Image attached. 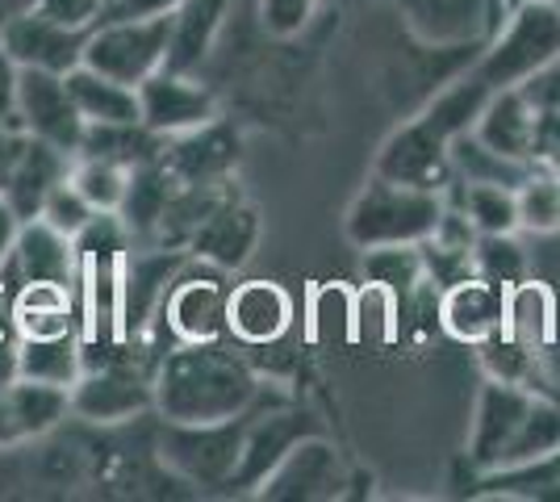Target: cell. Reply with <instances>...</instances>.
Segmentation results:
<instances>
[{"label": "cell", "mask_w": 560, "mask_h": 502, "mask_svg": "<svg viewBox=\"0 0 560 502\" xmlns=\"http://www.w3.org/2000/svg\"><path fill=\"white\" fill-rule=\"evenodd\" d=\"M406 30L435 50H481L498 22L506 17L502 0H394Z\"/></svg>", "instance_id": "9c48e42d"}, {"label": "cell", "mask_w": 560, "mask_h": 502, "mask_svg": "<svg viewBox=\"0 0 560 502\" xmlns=\"http://www.w3.org/2000/svg\"><path fill=\"white\" fill-rule=\"evenodd\" d=\"M427 277L419 243H389V247H364V281L397 289L401 297Z\"/></svg>", "instance_id": "60d3db41"}, {"label": "cell", "mask_w": 560, "mask_h": 502, "mask_svg": "<svg viewBox=\"0 0 560 502\" xmlns=\"http://www.w3.org/2000/svg\"><path fill=\"white\" fill-rule=\"evenodd\" d=\"M440 331L468 348L498 335L502 331V285L486 281L481 272L444 285L440 289Z\"/></svg>", "instance_id": "44dd1931"}, {"label": "cell", "mask_w": 560, "mask_h": 502, "mask_svg": "<svg viewBox=\"0 0 560 502\" xmlns=\"http://www.w3.org/2000/svg\"><path fill=\"white\" fill-rule=\"evenodd\" d=\"M502 4H506V9H511V4H527V0H502Z\"/></svg>", "instance_id": "11a10c76"}, {"label": "cell", "mask_w": 560, "mask_h": 502, "mask_svg": "<svg viewBox=\"0 0 560 502\" xmlns=\"http://www.w3.org/2000/svg\"><path fill=\"white\" fill-rule=\"evenodd\" d=\"M314 419L298 410L293 402H272V407H256L247 415V428H243V448H238V465H234V478L226 490H252L268 478V469L277 465L280 456L289 453L298 440L314 435Z\"/></svg>", "instance_id": "4fadbf2b"}, {"label": "cell", "mask_w": 560, "mask_h": 502, "mask_svg": "<svg viewBox=\"0 0 560 502\" xmlns=\"http://www.w3.org/2000/svg\"><path fill=\"white\" fill-rule=\"evenodd\" d=\"M226 293L231 281L226 272H218L210 264L192 260L167 285L160 314L151 323V331L142 335V343L167 352L172 343H213V339H226Z\"/></svg>", "instance_id": "5b68a950"}, {"label": "cell", "mask_w": 560, "mask_h": 502, "mask_svg": "<svg viewBox=\"0 0 560 502\" xmlns=\"http://www.w3.org/2000/svg\"><path fill=\"white\" fill-rule=\"evenodd\" d=\"M13 318H18V339H55V335H75L80 327V306H75V285L59 281H30L13 293Z\"/></svg>", "instance_id": "4316f807"}, {"label": "cell", "mask_w": 560, "mask_h": 502, "mask_svg": "<svg viewBox=\"0 0 560 502\" xmlns=\"http://www.w3.org/2000/svg\"><path fill=\"white\" fill-rule=\"evenodd\" d=\"M447 155H452V176L465 180V185H506V189H518V180L527 176L523 160H511L502 151H493L490 143H481L472 130L456 135L447 143Z\"/></svg>", "instance_id": "e575fe53"}, {"label": "cell", "mask_w": 560, "mask_h": 502, "mask_svg": "<svg viewBox=\"0 0 560 502\" xmlns=\"http://www.w3.org/2000/svg\"><path fill=\"white\" fill-rule=\"evenodd\" d=\"M164 143L167 139L147 130L142 121H96V126H84V143L75 155H105L126 167H139L147 160H160Z\"/></svg>", "instance_id": "d6a6232c"}, {"label": "cell", "mask_w": 560, "mask_h": 502, "mask_svg": "<svg viewBox=\"0 0 560 502\" xmlns=\"http://www.w3.org/2000/svg\"><path fill=\"white\" fill-rule=\"evenodd\" d=\"M532 402H536L532 389L486 377L481 394H477V407H472V423H468V465L477 474L502 465V456L511 448L518 423L527 419Z\"/></svg>", "instance_id": "e0dca14e"}, {"label": "cell", "mask_w": 560, "mask_h": 502, "mask_svg": "<svg viewBox=\"0 0 560 502\" xmlns=\"http://www.w3.org/2000/svg\"><path fill=\"white\" fill-rule=\"evenodd\" d=\"M68 93L80 109L84 126L96 121H142L139 118V89L121 84L114 75H101L93 68H71L68 72Z\"/></svg>", "instance_id": "f1b7e54d"}, {"label": "cell", "mask_w": 560, "mask_h": 502, "mask_svg": "<svg viewBox=\"0 0 560 502\" xmlns=\"http://www.w3.org/2000/svg\"><path fill=\"white\" fill-rule=\"evenodd\" d=\"M472 260H477V272L493 281V285H511V281H523L532 272V260L518 243V231L514 235H477V247H472Z\"/></svg>", "instance_id": "b9f144b4"}, {"label": "cell", "mask_w": 560, "mask_h": 502, "mask_svg": "<svg viewBox=\"0 0 560 502\" xmlns=\"http://www.w3.org/2000/svg\"><path fill=\"white\" fill-rule=\"evenodd\" d=\"M18 9H25V0H0V30H4V22H9Z\"/></svg>", "instance_id": "db71d44e"}, {"label": "cell", "mask_w": 560, "mask_h": 502, "mask_svg": "<svg viewBox=\"0 0 560 502\" xmlns=\"http://www.w3.org/2000/svg\"><path fill=\"white\" fill-rule=\"evenodd\" d=\"M293 323H298V297L280 281L247 277L226 293V339H234L247 352L277 348L293 331Z\"/></svg>", "instance_id": "7c38bea8"}, {"label": "cell", "mask_w": 560, "mask_h": 502, "mask_svg": "<svg viewBox=\"0 0 560 502\" xmlns=\"http://www.w3.org/2000/svg\"><path fill=\"white\" fill-rule=\"evenodd\" d=\"M185 0H105V17H172Z\"/></svg>", "instance_id": "7dc6e473"}, {"label": "cell", "mask_w": 560, "mask_h": 502, "mask_svg": "<svg viewBox=\"0 0 560 502\" xmlns=\"http://www.w3.org/2000/svg\"><path fill=\"white\" fill-rule=\"evenodd\" d=\"M557 9H560V0H557Z\"/></svg>", "instance_id": "9f6ffc18"}, {"label": "cell", "mask_w": 560, "mask_h": 502, "mask_svg": "<svg viewBox=\"0 0 560 502\" xmlns=\"http://www.w3.org/2000/svg\"><path fill=\"white\" fill-rule=\"evenodd\" d=\"M18 377H22V357H18V335H13V339H0V389Z\"/></svg>", "instance_id": "f907efd6"}, {"label": "cell", "mask_w": 560, "mask_h": 502, "mask_svg": "<svg viewBox=\"0 0 560 502\" xmlns=\"http://www.w3.org/2000/svg\"><path fill=\"white\" fill-rule=\"evenodd\" d=\"M176 185H180V180L167 172L164 160H147V164L130 167L126 201H121V210H117V218H121L126 231H130V243H155Z\"/></svg>", "instance_id": "83f0119b"}, {"label": "cell", "mask_w": 560, "mask_h": 502, "mask_svg": "<svg viewBox=\"0 0 560 502\" xmlns=\"http://www.w3.org/2000/svg\"><path fill=\"white\" fill-rule=\"evenodd\" d=\"M518 235H557L560 231V172L552 164H532L514 189Z\"/></svg>", "instance_id": "74e56055"}, {"label": "cell", "mask_w": 560, "mask_h": 502, "mask_svg": "<svg viewBox=\"0 0 560 502\" xmlns=\"http://www.w3.org/2000/svg\"><path fill=\"white\" fill-rule=\"evenodd\" d=\"M560 55V9L557 0H527V4H511L506 17L498 22L486 47L477 50L472 72L498 89H514L527 84L539 68H548Z\"/></svg>", "instance_id": "7a4b0ae2"}, {"label": "cell", "mask_w": 560, "mask_h": 502, "mask_svg": "<svg viewBox=\"0 0 560 502\" xmlns=\"http://www.w3.org/2000/svg\"><path fill=\"white\" fill-rule=\"evenodd\" d=\"M18 130L75 155L84 143V118L68 93V75L18 68Z\"/></svg>", "instance_id": "30bf717a"}, {"label": "cell", "mask_w": 560, "mask_h": 502, "mask_svg": "<svg viewBox=\"0 0 560 502\" xmlns=\"http://www.w3.org/2000/svg\"><path fill=\"white\" fill-rule=\"evenodd\" d=\"M155 415L164 423H226L256 407L289 402L252 369V360L231 352L222 339L213 343H172L155 360Z\"/></svg>", "instance_id": "6da1fadb"}, {"label": "cell", "mask_w": 560, "mask_h": 502, "mask_svg": "<svg viewBox=\"0 0 560 502\" xmlns=\"http://www.w3.org/2000/svg\"><path fill=\"white\" fill-rule=\"evenodd\" d=\"M348 465L335 453V444L323 440V431L298 440L289 453L268 469V478L256 486V499L268 502H327L348 494Z\"/></svg>", "instance_id": "ba28073f"}, {"label": "cell", "mask_w": 560, "mask_h": 502, "mask_svg": "<svg viewBox=\"0 0 560 502\" xmlns=\"http://www.w3.org/2000/svg\"><path fill=\"white\" fill-rule=\"evenodd\" d=\"M18 357H22V377L47 385H71L84 373L80 357V335H55V339H18Z\"/></svg>", "instance_id": "8d00e7d4"}, {"label": "cell", "mask_w": 560, "mask_h": 502, "mask_svg": "<svg viewBox=\"0 0 560 502\" xmlns=\"http://www.w3.org/2000/svg\"><path fill=\"white\" fill-rule=\"evenodd\" d=\"M493 89L481 80L477 72H465L460 80H452V84H444L440 93L427 101V109H422L419 118L440 135V139H456V135H465V130H472L477 126V118H481V109L490 105Z\"/></svg>", "instance_id": "4dcf8cb0"}, {"label": "cell", "mask_w": 560, "mask_h": 502, "mask_svg": "<svg viewBox=\"0 0 560 502\" xmlns=\"http://www.w3.org/2000/svg\"><path fill=\"white\" fill-rule=\"evenodd\" d=\"M477 360H481V373L493 377V382L523 385V389H532V394H552V389H548V377H544V352L518 343V339H511L506 331L481 339V343H477Z\"/></svg>", "instance_id": "836d02e7"}, {"label": "cell", "mask_w": 560, "mask_h": 502, "mask_svg": "<svg viewBox=\"0 0 560 502\" xmlns=\"http://www.w3.org/2000/svg\"><path fill=\"white\" fill-rule=\"evenodd\" d=\"M0 126L18 130V63L0 50Z\"/></svg>", "instance_id": "c3c4849f"}, {"label": "cell", "mask_w": 560, "mask_h": 502, "mask_svg": "<svg viewBox=\"0 0 560 502\" xmlns=\"http://www.w3.org/2000/svg\"><path fill=\"white\" fill-rule=\"evenodd\" d=\"M172 17H101L84 43V68L139 89L147 75L167 68Z\"/></svg>", "instance_id": "8992f818"}, {"label": "cell", "mask_w": 560, "mask_h": 502, "mask_svg": "<svg viewBox=\"0 0 560 502\" xmlns=\"http://www.w3.org/2000/svg\"><path fill=\"white\" fill-rule=\"evenodd\" d=\"M523 93L536 101L539 114H560V55L523 84Z\"/></svg>", "instance_id": "bcb514c9"}, {"label": "cell", "mask_w": 560, "mask_h": 502, "mask_svg": "<svg viewBox=\"0 0 560 502\" xmlns=\"http://www.w3.org/2000/svg\"><path fill=\"white\" fill-rule=\"evenodd\" d=\"M25 218L9 206V197L0 192V264L9 260V252H13V243H18V231H22Z\"/></svg>", "instance_id": "681fc988"}, {"label": "cell", "mask_w": 560, "mask_h": 502, "mask_svg": "<svg viewBox=\"0 0 560 502\" xmlns=\"http://www.w3.org/2000/svg\"><path fill=\"white\" fill-rule=\"evenodd\" d=\"M135 343H121L114 357L96 369H84L80 382L71 385V419H84L96 428H114L126 419H139L147 410H155V360L160 352H139Z\"/></svg>", "instance_id": "277c9868"}, {"label": "cell", "mask_w": 560, "mask_h": 502, "mask_svg": "<svg viewBox=\"0 0 560 502\" xmlns=\"http://www.w3.org/2000/svg\"><path fill=\"white\" fill-rule=\"evenodd\" d=\"M25 4L71 30H93L105 17V0H25Z\"/></svg>", "instance_id": "f6af8a7d"}, {"label": "cell", "mask_w": 560, "mask_h": 502, "mask_svg": "<svg viewBox=\"0 0 560 502\" xmlns=\"http://www.w3.org/2000/svg\"><path fill=\"white\" fill-rule=\"evenodd\" d=\"M351 343L355 348H397L401 343V293L381 281L355 285L351 306Z\"/></svg>", "instance_id": "1f68e13d"}, {"label": "cell", "mask_w": 560, "mask_h": 502, "mask_svg": "<svg viewBox=\"0 0 560 502\" xmlns=\"http://www.w3.org/2000/svg\"><path fill=\"white\" fill-rule=\"evenodd\" d=\"M376 176L397 180V185H415L427 192H444L456 176H452V155H447V139H440L422 118L401 121L394 135L376 151Z\"/></svg>", "instance_id": "5bb4252c"}, {"label": "cell", "mask_w": 560, "mask_h": 502, "mask_svg": "<svg viewBox=\"0 0 560 502\" xmlns=\"http://www.w3.org/2000/svg\"><path fill=\"white\" fill-rule=\"evenodd\" d=\"M164 167L180 185H210V180H231L238 164V139L222 121L213 118L201 130H188L164 143Z\"/></svg>", "instance_id": "7402d4cb"}, {"label": "cell", "mask_w": 560, "mask_h": 502, "mask_svg": "<svg viewBox=\"0 0 560 502\" xmlns=\"http://www.w3.org/2000/svg\"><path fill=\"white\" fill-rule=\"evenodd\" d=\"M93 214H96V210L84 201V197H80V192H75V185H71V180H59V185L50 189L47 201H43V210H38V218H47L50 226H59V231H63V235H71V240H75V235H80V231L93 222Z\"/></svg>", "instance_id": "7bdbcfd3"}, {"label": "cell", "mask_w": 560, "mask_h": 502, "mask_svg": "<svg viewBox=\"0 0 560 502\" xmlns=\"http://www.w3.org/2000/svg\"><path fill=\"white\" fill-rule=\"evenodd\" d=\"M351 306L355 289L343 281L310 285L302 306V335L310 348H351Z\"/></svg>", "instance_id": "f546056e"}, {"label": "cell", "mask_w": 560, "mask_h": 502, "mask_svg": "<svg viewBox=\"0 0 560 502\" xmlns=\"http://www.w3.org/2000/svg\"><path fill=\"white\" fill-rule=\"evenodd\" d=\"M13 293H18V289L0 277V339H13V335H18V318H13Z\"/></svg>", "instance_id": "f5cc1de1"}, {"label": "cell", "mask_w": 560, "mask_h": 502, "mask_svg": "<svg viewBox=\"0 0 560 502\" xmlns=\"http://www.w3.org/2000/svg\"><path fill=\"white\" fill-rule=\"evenodd\" d=\"M256 243H259V210L247 197L231 192V197L197 226V235L188 240V256L231 277V272H238L243 264L252 260Z\"/></svg>", "instance_id": "d6986e66"}, {"label": "cell", "mask_w": 560, "mask_h": 502, "mask_svg": "<svg viewBox=\"0 0 560 502\" xmlns=\"http://www.w3.org/2000/svg\"><path fill=\"white\" fill-rule=\"evenodd\" d=\"M447 206H460L477 235H514L518 231V201L506 185H465L452 180L444 189Z\"/></svg>", "instance_id": "d590c367"}, {"label": "cell", "mask_w": 560, "mask_h": 502, "mask_svg": "<svg viewBox=\"0 0 560 502\" xmlns=\"http://www.w3.org/2000/svg\"><path fill=\"white\" fill-rule=\"evenodd\" d=\"M84 43H89V30H71V25L50 22L30 4L18 9L0 30V50L18 68H38V72L59 75H68L71 68L84 63Z\"/></svg>", "instance_id": "9a60e30c"}, {"label": "cell", "mask_w": 560, "mask_h": 502, "mask_svg": "<svg viewBox=\"0 0 560 502\" xmlns=\"http://www.w3.org/2000/svg\"><path fill=\"white\" fill-rule=\"evenodd\" d=\"M68 180L96 214H117L121 201H126L130 167L117 164V160H105V155H71Z\"/></svg>", "instance_id": "f35d334b"}, {"label": "cell", "mask_w": 560, "mask_h": 502, "mask_svg": "<svg viewBox=\"0 0 560 502\" xmlns=\"http://www.w3.org/2000/svg\"><path fill=\"white\" fill-rule=\"evenodd\" d=\"M80 272V256L71 235L59 226H50L47 218H25L18 243L9 252V260L0 264V277L13 289L30 285V281H59V285H75Z\"/></svg>", "instance_id": "ac0fdd59"}, {"label": "cell", "mask_w": 560, "mask_h": 502, "mask_svg": "<svg viewBox=\"0 0 560 502\" xmlns=\"http://www.w3.org/2000/svg\"><path fill=\"white\" fill-rule=\"evenodd\" d=\"M188 264H192V256H188L185 247L130 243V252H126V277H121V289H126V343L151 331L167 285L185 272Z\"/></svg>", "instance_id": "2e32d148"}, {"label": "cell", "mask_w": 560, "mask_h": 502, "mask_svg": "<svg viewBox=\"0 0 560 502\" xmlns=\"http://www.w3.org/2000/svg\"><path fill=\"white\" fill-rule=\"evenodd\" d=\"M71 419V389L18 377L0 389V448H22Z\"/></svg>", "instance_id": "ffe728a7"}, {"label": "cell", "mask_w": 560, "mask_h": 502, "mask_svg": "<svg viewBox=\"0 0 560 502\" xmlns=\"http://www.w3.org/2000/svg\"><path fill=\"white\" fill-rule=\"evenodd\" d=\"M536 126H539L536 101L523 93V84H514V89H498L490 96V105L481 109L472 135L481 143H490L493 151L511 155V160L536 164Z\"/></svg>", "instance_id": "cb8c5ba5"}, {"label": "cell", "mask_w": 560, "mask_h": 502, "mask_svg": "<svg viewBox=\"0 0 560 502\" xmlns=\"http://www.w3.org/2000/svg\"><path fill=\"white\" fill-rule=\"evenodd\" d=\"M243 428H247V415L226 423H164L160 456L176 478L192 486H231L238 448H243Z\"/></svg>", "instance_id": "52a82bcc"}, {"label": "cell", "mask_w": 560, "mask_h": 502, "mask_svg": "<svg viewBox=\"0 0 560 502\" xmlns=\"http://www.w3.org/2000/svg\"><path fill=\"white\" fill-rule=\"evenodd\" d=\"M234 0H185L172 13V47H167V68L176 72H197L210 59L213 43L222 38Z\"/></svg>", "instance_id": "484cf974"}, {"label": "cell", "mask_w": 560, "mask_h": 502, "mask_svg": "<svg viewBox=\"0 0 560 502\" xmlns=\"http://www.w3.org/2000/svg\"><path fill=\"white\" fill-rule=\"evenodd\" d=\"M323 0H259V25L272 38H293L314 22Z\"/></svg>", "instance_id": "ee69618b"}, {"label": "cell", "mask_w": 560, "mask_h": 502, "mask_svg": "<svg viewBox=\"0 0 560 502\" xmlns=\"http://www.w3.org/2000/svg\"><path fill=\"white\" fill-rule=\"evenodd\" d=\"M560 448V398L557 394H536V402L527 410V419L514 431L511 448L502 456V465H518V460H536ZM498 465V469H502Z\"/></svg>", "instance_id": "ab89813d"}, {"label": "cell", "mask_w": 560, "mask_h": 502, "mask_svg": "<svg viewBox=\"0 0 560 502\" xmlns=\"http://www.w3.org/2000/svg\"><path fill=\"white\" fill-rule=\"evenodd\" d=\"M22 130H9V126H0V185H4V176H9V167L18 160V151H22Z\"/></svg>", "instance_id": "816d5d0a"}, {"label": "cell", "mask_w": 560, "mask_h": 502, "mask_svg": "<svg viewBox=\"0 0 560 502\" xmlns=\"http://www.w3.org/2000/svg\"><path fill=\"white\" fill-rule=\"evenodd\" d=\"M139 118L160 139H176V135L201 130L218 118V96L192 72L160 68L139 84Z\"/></svg>", "instance_id": "8fae6325"}, {"label": "cell", "mask_w": 560, "mask_h": 502, "mask_svg": "<svg viewBox=\"0 0 560 502\" xmlns=\"http://www.w3.org/2000/svg\"><path fill=\"white\" fill-rule=\"evenodd\" d=\"M502 331L536 352H548L560 335L557 289L539 281L536 272H527L523 281H511L502 289Z\"/></svg>", "instance_id": "603a6c76"}, {"label": "cell", "mask_w": 560, "mask_h": 502, "mask_svg": "<svg viewBox=\"0 0 560 502\" xmlns=\"http://www.w3.org/2000/svg\"><path fill=\"white\" fill-rule=\"evenodd\" d=\"M68 172H71L68 151H59V147H50V143H38V139H22V151H18V160L9 167L0 192L9 197V206L22 218H38L50 189H55L59 180H68Z\"/></svg>", "instance_id": "d4e9b609"}, {"label": "cell", "mask_w": 560, "mask_h": 502, "mask_svg": "<svg viewBox=\"0 0 560 502\" xmlns=\"http://www.w3.org/2000/svg\"><path fill=\"white\" fill-rule=\"evenodd\" d=\"M440 214H444V192L397 185V180H385L373 172V180L355 192V201L348 206L343 231L360 252L389 247V243H422L431 240Z\"/></svg>", "instance_id": "3957f363"}]
</instances>
